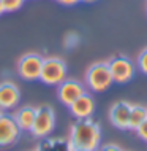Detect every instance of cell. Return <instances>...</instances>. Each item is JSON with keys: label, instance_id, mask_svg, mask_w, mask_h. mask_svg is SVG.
<instances>
[{"label": "cell", "instance_id": "cell-9", "mask_svg": "<svg viewBox=\"0 0 147 151\" xmlns=\"http://www.w3.org/2000/svg\"><path fill=\"white\" fill-rule=\"evenodd\" d=\"M21 100V91L18 84L11 80H3L0 83V110L8 111L18 107Z\"/></svg>", "mask_w": 147, "mask_h": 151}, {"label": "cell", "instance_id": "cell-16", "mask_svg": "<svg viewBox=\"0 0 147 151\" xmlns=\"http://www.w3.org/2000/svg\"><path fill=\"white\" fill-rule=\"evenodd\" d=\"M136 135L139 137L141 140L147 142V118L141 122L139 126H138V129H136Z\"/></svg>", "mask_w": 147, "mask_h": 151}, {"label": "cell", "instance_id": "cell-22", "mask_svg": "<svg viewBox=\"0 0 147 151\" xmlns=\"http://www.w3.org/2000/svg\"><path fill=\"white\" fill-rule=\"evenodd\" d=\"M35 151H38V150H35Z\"/></svg>", "mask_w": 147, "mask_h": 151}, {"label": "cell", "instance_id": "cell-8", "mask_svg": "<svg viewBox=\"0 0 147 151\" xmlns=\"http://www.w3.org/2000/svg\"><path fill=\"white\" fill-rule=\"evenodd\" d=\"M85 92V86L81 81L75 78H65L62 83L57 86V97L63 105L70 107L77 97H81Z\"/></svg>", "mask_w": 147, "mask_h": 151}, {"label": "cell", "instance_id": "cell-2", "mask_svg": "<svg viewBox=\"0 0 147 151\" xmlns=\"http://www.w3.org/2000/svg\"><path fill=\"white\" fill-rule=\"evenodd\" d=\"M114 80L108 62H95L85 72V84L93 92H104L112 86Z\"/></svg>", "mask_w": 147, "mask_h": 151}, {"label": "cell", "instance_id": "cell-7", "mask_svg": "<svg viewBox=\"0 0 147 151\" xmlns=\"http://www.w3.org/2000/svg\"><path fill=\"white\" fill-rule=\"evenodd\" d=\"M108 65H109V70H111L114 83H119V84L128 83L134 76V64L126 56L112 58L108 62Z\"/></svg>", "mask_w": 147, "mask_h": 151}, {"label": "cell", "instance_id": "cell-18", "mask_svg": "<svg viewBox=\"0 0 147 151\" xmlns=\"http://www.w3.org/2000/svg\"><path fill=\"white\" fill-rule=\"evenodd\" d=\"M57 2H59L60 5H65V6H71V5H76V3H79L81 0H57Z\"/></svg>", "mask_w": 147, "mask_h": 151}, {"label": "cell", "instance_id": "cell-21", "mask_svg": "<svg viewBox=\"0 0 147 151\" xmlns=\"http://www.w3.org/2000/svg\"><path fill=\"white\" fill-rule=\"evenodd\" d=\"M81 2H85V3H93V2H97V0H81Z\"/></svg>", "mask_w": 147, "mask_h": 151}, {"label": "cell", "instance_id": "cell-19", "mask_svg": "<svg viewBox=\"0 0 147 151\" xmlns=\"http://www.w3.org/2000/svg\"><path fill=\"white\" fill-rule=\"evenodd\" d=\"M68 151H90V150H85V148H77V146H73L68 143Z\"/></svg>", "mask_w": 147, "mask_h": 151}, {"label": "cell", "instance_id": "cell-10", "mask_svg": "<svg viewBox=\"0 0 147 151\" xmlns=\"http://www.w3.org/2000/svg\"><path fill=\"white\" fill-rule=\"evenodd\" d=\"M130 111H131V104L125 100L116 102L109 108V121L114 127L120 130L130 129Z\"/></svg>", "mask_w": 147, "mask_h": 151}, {"label": "cell", "instance_id": "cell-12", "mask_svg": "<svg viewBox=\"0 0 147 151\" xmlns=\"http://www.w3.org/2000/svg\"><path fill=\"white\" fill-rule=\"evenodd\" d=\"M35 111H36V107L26 105V107H21L13 113L16 124H18V127L21 130H30L32 129L33 121H35Z\"/></svg>", "mask_w": 147, "mask_h": 151}, {"label": "cell", "instance_id": "cell-1", "mask_svg": "<svg viewBox=\"0 0 147 151\" xmlns=\"http://www.w3.org/2000/svg\"><path fill=\"white\" fill-rule=\"evenodd\" d=\"M68 143L77 148H85L90 151H97L101 143V127L92 118L77 119L70 129Z\"/></svg>", "mask_w": 147, "mask_h": 151}, {"label": "cell", "instance_id": "cell-20", "mask_svg": "<svg viewBox=\"0 0 147 151\" xmlns=\"http://www.w3.org/2000/svg\"><path fill=\"white\" fill-rule=\"evenodd\" d=\"M5 13V10H3V0H0V14Z\"/></svg>", "mask_w": 147, "mask_h": 151}, {"label": "cell", "instance_id": "cell-6", "mask_svg": "<svg viewBox=\"0 0 147 151\" xmlns=\"http://www.w3.org/2000/svg\"><path fill=\"white\" fill-rule=\"evenodd\" d=\"M21 137V129L18 127L13 115L0 110V148L14 145Z\"/></svg>", "mask_w": 147, "mask_h": 151}, {"label": "cell", "instance_id": "cell-11", "mask_svg": "<svg viewBox=\"0 0 147 151\" xmlns=\"http://www.w3.org/2000/svg\"><path fill=\"white\" fill-rule=\"evenodd\" d=\"M68 108L76 119H87V118H92V115L95 113V99L89 92H84Z\"/></svg>", "mask_w": 147, "mask_h": 151}, {"label": "cell", "instance_id": "cell-23", "mask_svg": "<svg viewBox=\"0 0 147 151\" xmlns=\"http://www.w3.org/2000/svg\"><path fill=\"white\" fill-rule=\"evenodd\" d=\"M97 151H98V150H97Z\"/></svg>", "mask_w": 147, "mask_h": 151}, {"label": "cell", "instance_id": "cell-17", "mask_svg": "<svg viewBox=\"0 0 147 151\" xmlns=\"http://www.w3.org/2000/svg\"><path fill=\"white\" fill-rule=\"evenodd\" d=\"M98 151H124L117 143H106L101 148H98Z\"/></svg>", "mask_w": 147, "mask_h": 151}, {"label": "cell", "instance_id": "cell-14", "mask_svg": "<svg viewBox=\"0 0 147 151\" xmlns=\"http://www.w3.org/2000/svg\"><path fill=\"white\" fill-rule=\"evenodd\" d=\"M24 0H3V10L5 13H13L22 6Z\"/></svg>", "mask_w": 147, "mask_h": 151}, {"label": "cell", "instance_id": "cell-15", "mask_svg": "<svg viewBox=\"0 0 147 151\" xmlns=\"http://www.w3.org/2000/svg\"><path fill=\"white\" fill-rule=\"evenodd\" d=\"M136 64H138V68H139L144 75H147V48H144V50L139 52Z\"/></svg>", "mask_w": 147, "mask_h": 151}, {"label": "cell", "instance_id": "cell-5", "mask_svg": "<svg viewBox=\"0 0 147 151\" xmlns=\"http://www.w3.org/2000/svg\"><path fill=\"white\" fill-rule=\"evenodd\" d=\"M44 58L38 52H26L21 56L18 60V75L26 81H35L40 80V73H41Z\"/></svg>", "mask_w": 147, "mask_h": 151}, {"label": "cell", "instance_id": "cell-4", "mask_svg": "<svg viewBox=\"0 0 147 151\" xmlns=\"http://www.w3.org/2000/svg\"><path fill=\"white\" fill-rule=\"evenodd\" d=\"M55 127V111L51 105L43 104L36 107L35 111V121L32 126L30 132L36 138H46L52 134Z\"/></svg>", "mask_w": 147, "mask_h": 151}, {"label": "cell", "instance_id": "cell-3", "mask_svg": "<svg viewBox=\"0 0 147 151\" xmlns=\"http://www.w3.org/2000/svg\"><path fill=\"white\" fill-rule=\"evenodd\" d=\"M67 64L59 56H49L44 58L41 73H40V81L48 86H59L62 81L67 78Z\"/></svg>", "mask_w": 147, "mask_h": 151}, {"label": "cell", "instance_id": "cell-13", "mask_svg": "<svg viewBox=\"0 0 147 151\" xmlns=\"http://www.w3.org/2000/svg\"><path fill=\"white\" fill-rule=\"evenodd\" d=\"M147 118V108L139 104H131V111H130V129L136 130L138 126Z\"/></svg>", "mask_w": 147, "mask_h": 151}]
</instances>
